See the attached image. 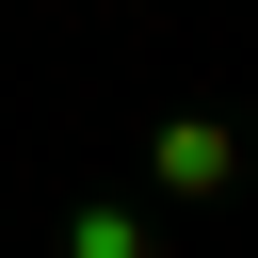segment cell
I'll return each mask as SVG.
<instances>
[{
    "mask_svg": "<svg viewBox=\"0 0 258 258\" xmlns=\"http://www.w3.org/2000/svg\"><path fill=\"white\" fill-rule=\"evenodd\" d=\"M161 194H226V129H210V113L161 129Z\"/></svg>",
    "mask_w": 258,
    "mask_h": 258,
    "instance_id": "6da1fadb",
    "label": "cell"
},
{
    "mask_svg": "<svg viewBox=\"0 0 258 258\" xmlns=\"http://www.w3.org/2000/svg\"><path fill=\"white\" fill-rule=\"evenodd\" d=\"M64 258H161V242H145V210H113V194H81V210H64Z\"/></svg>",
    "mask_w": 258,
    "mask_h": 258,
    "instance_id": "7a4b0ae2",
    "label": "cell"
}]
</instances>
